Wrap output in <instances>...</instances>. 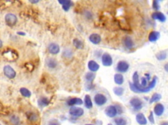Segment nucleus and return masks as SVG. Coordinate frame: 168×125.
<instances>
[{"instance_id":"1","label":"nucleus","mask_w":168,"mask_h":125,"mask_svg":"<svg viewBox=\"0 0 168 125\" xmlns=\"http://www.w3.org/2000/svg\"><path fill=\"white\" fill-rule=\"evenodd\" d=\"M146 76L142 77L140 80L138 72H134L132 76L133 82H129V86L131 91L136 93H147L155 88L158 78L154 76L151 81L149 82L150 75L146 74Z\"/></svg>"},{"instance_id":"2","label":"nucleus","mask_w":168,"mask_h":125,"mask_svg":"<svg viewBox=\"0 0 168 125\" xmlns=\"http://www.w3.org/2000/svg\"><path fill=\"white\" fill-rule=\"evenodd\" d=\"M105 115L110 118H115L118 115L124 113V108L119 104L109 105L104 110Z\"/></svg>"},{"instance_id":"3","label":"nucleus","mask_w":168,"mask_h":125,"mask_svg":"<svg viewBox=\"0 0 168 125\" xmlns=\"http://www.w3.org/2000/svg\"><path fill=\"white\" fill-rule=\"evenodd\" d=\"M93 101L96 106L101 107L107 103L108 99L106 96L101 93H96L93 97Z\"/></svg>"},{"instance_id":"4","label":"nucleus","mask_w":168,"mask_h":125,"mask_svg":"<svg viewBox=\"0 0 168 125\" xmlns=\"http://www.w3.org/2000/svg\"><path fill=\"white\" fill-rule=\"evenodd\" d=\"M129 103L132 109L135 111H140L141 109L143 108V102L142 101V100L139 97H135L131 98V99L129 100Z\"/></svg>"},{"instance_id":"5","label":"nucleus","mask_w":168,"mask_h":125,"mask_svg":"<svg viewBox=\"0 0 168 125\" xmlns=\"http://www.w3.org/2000/svg\"><path fill=\"white\" fill-rule=\"evenodd\" d=\"M129 68H130V65H129L128 62L124 61V60H121V61H118L117 64H116V70L118 73L122 74L128 72Z\"/></svg>"},{"instance_id":"6","label":"nucleus","mask_w":168,"mask_h":125,"mask_svg":"<svg viewBox=\"0 0 168 125\" xmlns=\"http://www.w3.org/2000/svg\"><path fill=\"white\" fill-rule=\"evenodd\" d=\"M69 114H70L72 117H80L84 114V109L80 107L77 106H73L70 107V109H69Z\"/></svg>"},{"instance_id":"7","label":"nucleus","mask_w":168,"mask_h":125,"mask_svg":"<svg viewBox=\"0 0 168 125\" xmlns=\"http://www.w3.org/2000/svg\"><path fill=\"white\" fill-rule=\"evenodd\" d=\"M101 61L102 65L104 66H106V67L112 66L113 64L112 57L110 53L107 52H105L102 55Z\"/></svg>"},{"instance_id":"8","label":"nucleus","mask_w":168,"mask_h":125,"mask_svg":"<svg viewBox=\"0 0 168 125\" xmlns=\"http://www.w3.org/2000/svg\"><path fill=\"white\" fill-rule=\"evenodd\" d=\"M5 20L7 25L9 26L12 27L14 26L17 22V16L13 14V13H8L5 15Z\"/></svg>"},{"instance_id":"9","label":"nucleus","mask_w":168,"mask_h":125,"mask_svg":"<svg viewBox=\"0 0 168 125\" xmlns=\"http://www.w3.org/2000/svg\"><path fill=\"white\" fill-rule=\"evenodd\" d=\"M48 50L51 54L57 55L60 53V48L59 44L56 42H51L48 46Z\"/></svg>"},{"instance_id":"10","label":"nucleus","mask_w":168,"mask_h":125,"mask_svg":"<svg viewBox=\"0 0 168 125\" xmlns=\"http://www.w3.org/2000/svg\"><path fill=\"white\" fill-rule=\"evenodd\" d=\"M66 104L68 106L73 107L76 106H80L84 104L82 99L78 97H72L66 100Z\"/></svg>"},{"instance_id":"11","label":"nucleus","mask_w":168,"mask_h":125,"mask_svg":"<svg viewBox=\"0 0 168 125\" xmlns=\"http://www.w3.org/2000/svg\"><path fill=\"white\" fill-rule=\"evenodd\" d=\"M3 72L7 77L9 79H13L16 76L17 73L13 68L11 67L10 65H6L3 68Z\"/></svg>"},{"instance_id":"12","label":"nucleus","mask_w":168,"mask_h":125,"mask_svg":"<svg viewBox=\"0 0 168 125\" xmlns=\"http://www.w3.org/2000/svg\"><path fill=\"white\" fill-rule=\"evenodd\" d=\"M151 17L154 20H158L160 22H165L167 20L166 16L165 15L164 13L160 12V11H156V12L154 11V13H152Z\"/></svg>"},{"instance_id":"13","label":"nucleus","mask_w":168,"mask_h":125,"mask_svg":"<svg viewBox=\"0 0 168 125\" xmlns=\"http://www.w3.org/2000/svg\"><path fill=\"white\" fill-rule=\"evenodd\" d=\"M165 111V107L163 104L161 103H157L155 104L154 107V113L156 116L158 117H160L162 116Z\"/></svg>"},{"instance_id":"14","label":"nucleus","mask_w":168,"mask_h":125,"mask_svg":"<svg viewBox=\"0 0 168 125\" xmlns=\"http://www.w3.org/2000/svg\"><path fill=\"white\" fill-rule=\"evenodd\" d=\"M87 67L91 72H96L100 69V65L94 60H90L87 63Z\"/></svg>"},{"instance_id":"15","label":"nucleus","mask_w":168,"mask_h":125,"mask_svg":"<svg viewBox=\"0 0 168 125\" xmlns=\"http://www.w3.org/2000/svg\"><path fill=\"white\" fill-rule=\"evenodd\" d=\"M124 44L125 48L128 50H132L135 46V43L133 39L129 36H125L124 39Z\"/></svg>"},{"instance_id":"16","label":"nucleus","mask_w":168,"mask_h":125,"mask_svg":"<svg viewBox=\"0 0 168 125\" xmlns=\"http://www.w3.org/2000/svg\"><path fill=\"white\" fill-rule=\"evenodd\" d=\"M58 61L55 58L53 57H49L46 59V64L49 68L50 69H55L58 66Z\"/></svg>"},{"instance_id":"17","label":"nucleus","mask_w":168,"mask_h":125,"mask_svg":"<svg viewBox=\"0 0 168 125\" xmlns=\"http://www.w3.org/2000/svg\"><path fill=\"white\" fill-rule=\"evenodd\" d=\"M89 40L92 44L97 45V44L100 43L102 39L100 35L98 33H92L89 36Z\"/></svg>"},{"instance_id":"18","label":"nucleus","mask_w":168,"mask_h":125,"mask_svg":"<svg viewBox=\"0 0 168 125\" xmlns=\"http://www.w3.org/2000/svg\"><path fill=\"white\" fill-rule=\"evenodd\" d=\"M59 3L61 5L62 9L65 12L70 10L71 7L73 5V2L70 0H59Z\"/></svg>"},{"instance_id":"19","label":"nucleus","mask_w":168,"mask_h":125,"mask_svg":"<svg viewBox=\"0 0 168 125\" xmlns=\"http://www.w3.org/2000/svg\"><path fill=\"white\" fill-rule=\"evenodd\" d=\"M136 121L140 125H147V119L143 113H139L136 115L135 117Z\"/></svg>"},{"instance_id":"20","label":"nucleus","mask_w":168,"mask_h":125,"mask_svg":"<svg viewBox=\"0 0 168 125\" xmlns=\"http://www.w3.org/2000/svg\"><path fill=\"white\" fill-rule=\"evenodd\" d=\"M160 37V33L158 31H152L149 35V41L151 42H156Z\"/></svg>"},{"instance_id":"21","label":"nucleus","mask_w":168,"mask_h":125,"mask_svg":"<svg viewBox=\"0 0 168 125\" xmlns=\"http://www.w3.org/2000/svg\"><path fill=\"white\" fill-rule=\"evenodd\" d=\"M50 104V100L48 97H42L37 100V105L39 108H43L49 106Z\"/></svg>"},{"instance_id":"22","label":"nucleus","mask_w":168,"mask_h":125,"mask_svg":"<svg viewBox=\"0 0 168 125\" xmlns=\"http://www.w3.org/2000/svg\"><path fill=\"white\" fill-rule=\"evenodd\" d=\"M114 81L118 86H122L124 83V77L123 74L120 73H116L114 76Z\"/></svg>"},{"instance_id":"23","label":"nucleus","mask_w":168,"mask_h":125,"mask_svg":"<svg viewBox=\"0 0 168 125\" xmlns=\"http://www.w3.org/2000/svg\"><path fill=\"white\" fill-rule=\"evenodd\" d=\"M83 102H84L85 107H86L87 109H90L91 108H93V103L92 100H91V98L90 97V95H86V96H85L84 100Z\"/></svg>"},{"instance_id":"24","label":"nucleus","mask_w":168,"mask_h":125,"mask_svg":"<svg viewBox=\"0 0 168 125\" xmlns=\"http://www.w3.org/2000/svg\"><path fill=\"white\" fill-rule=\"evenodd\" d=\"M85 80L88 84H93L94 80H95L96 78V74L95 73L91 72H87L86 74H85Z\"/></svg>"},{"instance_id":"25","label":"nucleus","mask_w":168,"mask_h":125,"mask_svg":"<svg viewBox=\"0 0 168 125\" xmlns=\"http://www.w3.org/2000/svg\"><path fill=\"white\" fill-rule=\"evenodd\" d=\"M167 50H162L160 52H158L156 54V58L157 59L158 61H164L167 59Z\"/></svg>"},{"instance_id":"26","label":"nucleus","mask_w":168,"mask_h":125,"mask_svg":"<svg viewBox=\"0 0 168 125\" xmlns=\"http://www.w3.org/2000/svg\"><path fill=\"white\" fill-rule=\"evenodd\" d=\"M161 99H162V95H161L160 93H155L152 95L151 98L150 99L149 103L151 104L155 103V102H158V101H160Z\"/></svg>"},{"instance_id":"27","label":"nucleus","mask_w":168,"mask_h":125,"mask_svg":"<svg viewBox=\"0 0 168 125\" xmlns=\"http://www.w3.org/2000/svg\"><path fill=\"white\" fill-rule=\"evenodd\" d=\"M114 122L115 125H127V121L124 117H115L114 119Z\"/></svg>"},{"instance_id":"28","label":"nucleus","mask_w":168,"mask_h":125,"mask_svg":"<svg viewBox=\"0 0 168 125\" xmlns=\"http://www.w3.org/2000/svg\"><path fill=\"white\" fill-rule=\"evenodd\" d=\"M15 54H16V53L13 52V51H7V52H5V53H3V55L4 57L8 60L13 61V60L17 59V56L15 55Z\"/></svg>"},{"instance_id":"29","label":"nucleus","mask_w":168,"mask_h":125,"mask_svg":"<svg viewBox=\"0 0 168 125\" xmlns=\"http://www.w3.org/2000/svg\"><path fill=\"white\" fill-rule=\"evenodd\" d=\"M73 45L78 50H82L84 47V44L83 43V42L81 40L78 39H74L73 40Z\"/></svg>"},{"instance_id":"30","label":"nucleus","mask_w":168,"mask_h":125,"mask_svg":"<svg viewBox=\"0 0 168 125\" xmlns=\"http://www.w3.org/2000/svg\"><path fill=\"white\" fill-rule=\"evenodd\" d=\"M113 92L116 96H118V97H121V96H122L124 94L125 89L124 88L120 86L116 87V88H114L113 89Z\"/></svg>"},{"instance_id":"31","label":"nucleus","mask_w":168,"mask_h":125,"mask_svg":"<svg viewBox=\"0 0 168 125\" xmlns=\"http://www.w3.org/2000/svg\"><path fill=\"white\" fill-rule=\"evenodd\" d=\"M20 93L23 97L26 98H30L32 96V93L31 91L25 88H22L20 89Z\"/></svg>"},{"instance_id":"32","label":"nucleus","mask_w":168,"mask_h":125,"mask_svg":"<svg viewBox=\"0 0 168 125\" xmlns=\"http://www.w3.org/2000/svg\"><path fill=\"white\" fill-rule=\"evenodd\" d=\"M27 117H28V120L31 122L37 121V119H38L36 113H32V112L29 113V114L27 115Z\"/></svg>"},{"instance_id":"33","label":"nucleus","mask_w":168,"mask_h":125,"mask_svg":"<svg viewBox=\"0 0 168 125\" xmlns=\"http://www.w3.org/2000/svg\"><path fill=\"white\" fill-rule=\"evenodd\" d=\"M152 9L155 11V12L156 11H159L160 9V1H157V0H154V1H152Z\"/></svg>"},{"instance_id":"34","label":"nucleus","mask_w":168,"mask_h":125,"mask_svg":"<svg viewBox=\"0 0 168 125\" xmlns=\"http://www.w3.org/2000/svg\"><path fill=\"white\" fill-rule=\"evenodd\" d=\"M72 55L73 52L70 49H66V50H64V52H62V55L66 58H70L72 56Z\"/></svg>"},{"instance_id":"35","label":"nucleus","mask_w":168,"mask_h":125,"mask_svg":"<svg viewBox=\"0 0 168 125\" xmlns=\"http://www.w3.org/2000/svg\"><path fill=\"white\" fill-rule=\"evenodd\" d=\"M12 123L15 125H19L20 123V119L19 118L17 117V116H13L11 119Z\"/></svg>"},{"instance_id":"36","label":"nucleus","mask_w":168,"mask_h":125,"mask_svg":"<svg viewBox=\"0 0 168 125\" xmlns=\"http://www.w3.org/2000/svg\"><path fill=\"white\" fill-rule=\"evenodd\" d=\"M48 125H61V124L60 123V122L57 119H53L49 120Z\"/></svg>"},{"instance_id":"37","label":"nucleus","mask_w":168,"mask_h":125,"mask_svg":"<svg viewBox=\"0 0 168 125\" xmlns=\"http://www.w3.org/2000/svg\"><path fill=\"white\" fill-rule=\"evenodd\" d=\"M148 119L149 120V121L151 122V123L154 124L155 123V120H154V113L152 112V111H150V114L148 117Z\"/></svg>"},{"instance_id":"38","label":"nucleus","mask_w":168,"mask_h":125,"mask_svg":"<svg viewBox=\"0 0 168 125\" xmlns=\"http://www.w3.org/2000/svg\"><path fill=\"white\" fill-rule=\"evenodd\" d=\"M85 15H86V16L89 19H90L92 18V14H91V13L90 12V11H86V14H85Z\"/></svg>"},{"instance_id":"39","label":"nucleus","mask_w":168,"mask_h":125,"mask_svg":"<svg viewBox=\"0 0 168 125\" xmlns=\"http://www.w3.org/2000/svg\"><path fill=\"white\" fill-rule=\"evenodd\" d=\"M17 34L19 35H21V36H24V35H26V33L22 32V31H19V32L17 33Z\"/></svg>"},{"instance_id":"40","label":"nucleus","mask_w":168,"mask_h":125,"mask_svg":"<svg viewBox=\"0 0 168 125\" xmlns=\"http://www.w3.org/2000/svg\"><path fill=\"white\" fill-rule=\"evenodd\" d=\"M164 70H165V72H168V64H167V63H166L164 65Z\"/></svg>"},{"instance_id":"41","label":"nucleus","mask_w":168,"mask_h":125,"mask_svg":"<svg viewBox=\"0 0 168 125\" xmlns=\"http://www.w3.org/2000/svg\"><path fill=\"white\" fill-rule=\"evenodd\" d=\"M160 125H168V122L167 121H163L161 122Z\"/></svg>"},{"instance_id":"42","label":"nucleus","mask_w":168,"mask_h":125,"mask_svg":"<svg viewBox=\"0 0 168 125\" xmlns=\"http://www.w3.org/2000/svg\"><path fill=\"white\" fill-rule=\"evenodd\" d=\"M30 2L32 3H38V2H39V1H30Z\"/></svg>"},{"instance_id":"43","label":"nucleus","mask_w":168,"mask_h":125,"mask_svg":"<svg viewBox=\"0 0 168 125\" xmlns=\"http://www.w3.org/2000/svg\"><path fill=\"white\" fill-rule=\"evenodd\" d=\"M2 46H3V42H2V41L0 40V48H1Z\"/></svg>"},{"instance_id":"44","label":"nucleus","mask_w":168,"mask_h":125,"mask_svg":"<svg viewBox=\"0 0 168 125\" xmlns=\"http://www.w3.org/2000/svg\"><path fill=\"white\" fill-rule=\"evenodd\" d=\"M86 125H95V124H86Z\"/></svg>"},{"instance_id":"45","label":"nucleus","mask_w":168,"mask_h":125,"mask_svg":"<svg viewBox=\"0 0 168 125\" xmlns=\"http://www.w3.org/2000/svg\"><path fill=\"white\" fill-rule=\"evenodd\" d=\"M108 125H113V124H111V123H108Z\"/></svg>"},{"instance_id":"46","label":"nucleus","mask_w":168,"mask_h":125,"mask_svg":"<svg viewBox=\"0 0 168 125\" xmlns=\"http://www.w3.org/2000/svg\"><path fill=\"white\" fill-rule=\"evenodd\" d=\"M0 125H1V124H0Z\"/></svg>"}]
</instances>
